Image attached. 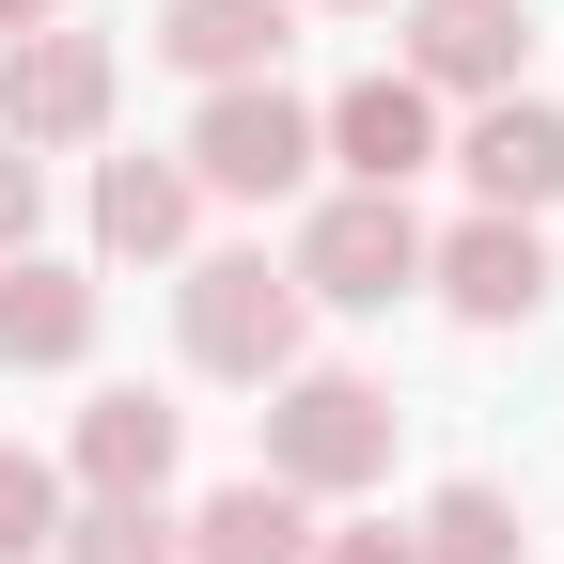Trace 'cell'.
<instances>
[{
	"mask_svg": "<svg viewBox=\"0 0 564 564\" xmlns=\"http://www.w3.org/2000/svg\"><path fill=\"white\" fill-rule=\"evenodd\" d=\"M0 361H32V377L95 361V282L47 267V251H0Z\"/></svg>",
	"mask_w": 564,
	"mask_h": 564,
	"instance_id": "11",
	"label": "cell"
},
{
	"mask_svg": "<svg viewBox=\"0 0 564 564\" xmlns=\"http://www.w3.org/2000/svg\"><path fill=\"white\" fill-rule=\"evenodd\" d=\"M455 173L502 204V220L564 204V110H549V95H486V110H470V141H455Z\"/></svg>",
	"mask_w": 564,
	"mask_h": 564,
	"instance_id": "8",
	"label": "cell"
},
{
	"mask_svg": "<svg viewBox=\"0 0 564 564\" xmlns=\"http://www.w3.org/2000/svg\"><path fill=\"white\" fill-rule=\"evenodd\" d=\"M518 0H423L408 17V79L423 95H518Z\"/></svg>",
	"mask_w": 564,
	"mask_h": 564,
	"instance_id": "9",
	"label": "cell"
},
{
	"mask_svg": "<svg viewBox=\"0 0 564 564\" xmlns=\"http://www.w3.org/2000/svg\"><path fill=\"white\" fill-rule=\"evenodd\" d=\"M32 204H47V188H32V158L0 141V251H32Z\"/></svg>",
	"mask_w": 564,
	"mask_h": 564,
	"instance_id": "18",
	"label": "cell"
},
{
	"mask_svg": "<svg viewBox=\"0 0 564 564\" xmlns=\"http://www.w3.org/2000/svg\"><path fill=\"white\" fill-rule=\"evenodd\" d=\"M173 314H188V361L204 377H251L267 392V377H299V314L314 299H299V267H267V251H204Z\"/></svg>",
	"mask_w": 564,
	"mask_h": 564,
	"instance_id": "2",
	"label": "cell"
},
{
	"mask_svg": "<svg viewBox=\"0 0 564 564\" xmlns=\"http://www.w3.org/2000/svg\"><path fill=\"white\" fill-rule=\"evenodd\" d=\"M314 158H345V188H408L423 158H440V95H423L408 63H377V79H345L314 110Z\"/></svg>",
	"mask_w": 564,
	"mask_h": 564,
	"instance_id": "6",
	"label": "cell"
},
{
	"mask_svg": "<svg viewBox=\"0 0 564 564\" xmlns=\"http://www.w3.org/2000/svg\"><path fill=\"white\" fill-rule=\"evenodd\" d=\"M408 282H423V220H408V188H329V204H314V236H299V299L392 314Z\"/></svg>",
	"mask_w": 564,
	"mask_h": 564,
	"instance_id": "3",
	"label": "cell"
},
{
	"mask_svg": "<svg viewBox=\"0 0 564 564\" xmlns=\"http://www.w3.org/2000/svg\"><path fill=\"white\" fill-rule=\"evenodd\" d=\"M408 549H423V564H533V533H518V502H502V486H440Z\"/></svg>",
	"mask_w": 564,
	"mask_h": 564,
	"instance_id": "15",
	"label": "cell"
},
{
	"mask_svg": "<svg viewBox=\"0 0 564 564\" xmlns=\"http://www.w3.org/2000/svg\"><path fill=\"white\" fill-rule=\"evenodd\" d=\"M47 549H63V564H188L158 502H79V518H63V533H47Z\"/></svg>",
	"mask_w": 564,
	"mask_h": 564,
	"instance_id": "16",
	"label": "cell"
},
{
	"mask_svg": "<svg viewBox=\"0 0 564 564\" xmlns=\"http://www.w3.org/2000/svg\"><path fill=\"white\" fill-rule=\"evenodd\" d=\"M110 126V47L95 32H17L0 47V141H17V158H47V141H95Z\"/></svg>",
	"mask_w": 564,
	"mask_h": 564,
	"instance_id": "5",
	"label": "cell"
},
{
	"mask_svg": "<svg viewBox=\"0 0 564 564\" xmlns=\"http://www.w3.org/2000/svg\"><path fill=\"white\" fill-rule=\"evenodd\" d=\"M173 549H188V564H314V502H299V486H267V470H236Z\"/></svg>",
	"mask_w": 564,
	"mask_h": 564,
	"instance_id": "12",
	"label": "cell"
},
{
	"mask_svg": "<svg viewBox=\"0 0 564 564\" xmlns=\"http://www.w3.org/2000/svg\"><path fill=\"white\" fill-rule=\"evenodd\" d=\"M314 173V110L282 95V79H220L188 126V188H220V204H282Z\"/></svg>",
	"mask_w": 564,
	"mask_h": 564,
	"instance_id": "4",
	"label": "cell"
},
{
	"mask_svg": "<svg viewBox=\"0 0 564 564\" xmlns=\"http://www.w3.org/2000/svg\"><path fill=\"white\" fill-rule=\"evenodd\" d=\"M173 455H188V408H158V392H95L79 408V486L95 502H158Z\"/></svg>",
	"mask_w": 564,
	"mask_h": 564,
	"instance_id": "10",
	"label": "cell"
},
{
	"mask_svg": "<svg viewBox=\"0 0 564 564\" xmlns=\"http://www.w3.org/2000/svg\"><path fill=\"white\" fill-rule=\"evenodd\" d=\"M392 470V392L377 377H267V486H299V502H345V486Z\"/></svg>",
	"mask_w": 564,
	"mask_h": 564,
	"instance_id": "1",
	"label": "cell"
},
{
	"mask_svg": "<svg viewBox=\"0 0 564 564\" xmlns=\"http://www.w3.org/2000/svg\"><path fill=\"white\" fill-rule=\"evenodd\" d=\"M188 204H204V188H188V158H110V173H95V251H110V267L188 251Z\"/></svg>",
	"mask_w": 564,
	"mask_h": 564,
	"instance_id": "13",
	"label": "cell"
},
{
	"mask_svg": "<svg viewBox=\"0 0 564 564\" xmlns=\"http://www.w3.org/2000/svg\"><path fill=\"white\" fill-rule=\"evenodd\" d=\"M282 32H299V0H173V32H158V47L188 63L204 95H220V79H267Z\"/></svg>",
	"mask_w": 564,
	"mask_h": 564,
	"instance_id": "14",
	"label": "cell"
},
{
	"mask_svg": "<svg viewBox=\"0 0 564 564\" xmlns=\"http://www.w3.org/2000/svg\"><path fill=\"white\" fill-rule=\"evenodd\" d=\"M47 533H63V470L47 455H0V564H32Z\"/></svg>",
	"mask_w": 564,
	"mask_h": 564,
	"instance_id": "17",
	"label": "cell"
},
{
	"mask_svg": "<svg viewBox=\"0 0 564 564\" xmlns=\"http://www.w3.org/2000/svg\"><path fill=\"white\" fill-rule=\"evenodd\" d=\"M423 282H440V314H470V329H533L549 314V236L486 204V220H455L440 251H423Z\"/></svg>",
	"mask_w": 564,
	"mask_h": 564,
	"instance_id": "7",
	"label": "cell"
},
{
	"mask_svg": "<svg viewBox=\"0 0 564 564\" xmlns=\"http://www.w3.org/2000/svg\"><path fill=\"white\" fill-rule=\"evenodd\" d=\"M47 17H63V0H0V32H47Z\"/></svg>",
	"mask_w": 564,
	"mask_h": 564,
	"instance_id": "20",
	"label": "cell"
},
{
	"mask_svg": "<svg viewBox=\"0 0 564 564\" xmlns=\"http://www.w3.org/2000/svg\"><path fill=\"white\" fill-rule=\"evenodd\" d=\"M314 564H423L408 533H314Z\"/></svg>",
	"mask_w": 564,
	"mask_h": 564,
	"instance_id": "19",
	"label": "cell"
}]
</instances>
